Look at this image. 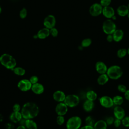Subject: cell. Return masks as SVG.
I'll use <instances>...</instances> for the list:
<instances>
[{
    "label": "cell",
    "mask_w": 129,
    "mask_h": 129,
    "mask_svg": "<svg viewBox=\"0 0 129 129\" xmlns=\"http://www.w3.org/2000/svg\"><path fill=\"white\" fill-rule=\"evenodd\" d=\"M23 118L32 119L37 116L39 112L38 105L32 102H28L24 104L21 109Z\"/></svg>",
    "instance_id": "obj_1"
},
{
    "label": "cell",
    "mask_w": 129,
    "mask_h": 129,
    "mask_svg": "<svg viewBox=\"0 0 129 129\" xmlns=\"http://www.w3.org/2000/svg\"><path fill=\"white\" fill-rule=\"evenodd\" d=\"M0 62L6 68L11 70L15 68L17 64L15 58L8 53L3 54L0 56Z\"/></svg>",
    "instance_id": "obj_2"
},
{
    "label": "cell",
    "mask_w": 129,
    "mask_h": 129,
    "mask_svg": "<svg viewBox=\"0 0 129 129\" xmlns=\"http://www.w3.org/2000/svg\"><path fill=\"white\" fill-rule=\"evenodd\" d=\"M106 74L109 78L116 80L119 79L123 75V71L121 68L118 65H112L108 68Z\"/></svg>",
    "instance_id": "obj_3"
},
{
    "label": "cell",
    "mask_w": 129,
    "mask_h": 129,
    "mask_svg": "<svg viewBox=\"0 0 129 129\" xmlns=\"http://www.w3.org/2000/svg\"><path fill=\"white\" fill-rule=\"evenodd\" d=\"M82 120L78 116H73L70 117L66 123L67 129H79L82 125Z\"/></svg>",
    "instance_id": "obj_4"
},
{
    "label": "cell",
    "mask_w": 129,
    "mask_h": 129,
    "mask_svg": "<svg viewBox=\"0 0 129 129\" xmlns=\"http://www.w3.org/2000/svg\"><path fill=\"white\" fill-rule=\"evenodd\" d=\"M116 29V24L111 19H107L103 22L102 30L106 34H112Z\"/></svg>",
    "instance_id": "obj_5"
},
{
    "label": "cell",
    "mask_w": 129,
    "mask_h": 129,
    "mask_svg": "<svg viewBox=\"0 0 129 129\" xmlns=\"http://www.w3.org/2000/svg\"><path fill=\"white\" fill-rule=\"evenodd\" d=\"M63 102L68 107L74 108L79 104L80 102V98L77 95L69 94L66 95Z\"/></svg>",
    "instance_id": "obj_6"
},
{
    "label": "cell",
    "mask_w": 129,
    "mask_h": 129,
    "mask_svg": "<svg viewBox=\"0 0 129 129\" xmlns=\"http://www.w3.org/2000/svg\"><path fill=\"white\" fill-rule=\"evenodd\" d=\"M103 7L100 3H94L89 8V12L93 17H97L102 14Z\"/></svg>",
    "instance_id": "obj_7"
},
{
    "label": "cell",
    "mask_w": 129,
    "mask_h": 129,
    "mask_svg": "<svg viewBox=\"0 0 129 129\" xmlns=\"http://www.w3.org/2000/svg\"><path fill=\"white\" fill-rule=\"evenodd\" d=\"M100 105L105 108H109L114 105L112 98L108 96H103L99 99Z\"/></svg>",
    "instance_id": "obj_8"
},
{
    "label": "cell",
    "mask_w": 129,
    "mask_h": 129,
    "mask_svg": "<svg viewBox=\"0 0 129 129\" xmlns=\"http://www.w3.org/2000/svg\"><path fill=\"white\" fill-rule=\"evenodd\" d=\"M56 24V19L55 17L52 15H49L46 16L43 21L44 27L47 29H50L54 27Z\"/></svg>",
    "instance_id": "obj_9"
},
{
    "label": "cell",
    "mask_w": 129,
    "mask_h": 129,
    "mask_svg": "<svg viewBox=\"0 0 129 129\" xmlns=\"http://www.w3.org/2000/svg\"><path fill=\"white\" fill-rule=\"evenodd\" d=\"M32 84L30 82L29 80L23 79L20 80L18 83V88L22 91L26 92L30 90Z\"/></svg>",
    "instance_id": "obj_10"
},
{
    "label": "cell",
    "mask_w": 129,
    "mask_h": 129,
    "mask_svg": "<svg viewBox=\"0 0 129 129\" xmlns=\"http://www.w3.org/2000/svg\"><path fill=\"white\" fill-rule=\"evenodd\" d=\"M68 107L63 102H58L55 106V111L57 115L64 116L68 111Z\"/></svg>",
    "instance_id": "obj_11"
},
{
    "label": "cell",
    "mask_w": 129,
    "mask_h": 129,
    "mask_svg": "<svg viewBox=\"0 0 129 129\" xmlns=\"http://www.w3.org/2000/svg\"><path fill=\"white\" fill-rule=\"evenodd\" d=\"M113 115L115 118L121 120L125 115V110L120 106H116L113 109Z\"/></svg>",
    "instance_id": "obj_12"
},
{
    "label": "cell",
    "mask_w": 129,
    "mask_h": 129,
    "mask_svg": "<svg viewBox=\"0 0 129 129\" xmlns=\"http://www.w3.org/2000/svg\"><path fill=\"white\" fill-rule=\"evenodd\" d=\"M95 68L96 72L99 74L106 73L108 69L106 64L102 61L96 62L95 65Z\"/></svg>",
    "instance_id": "obj_13"
},
{
    "label": "cell",
    "mask_w": 129,
    "mask_h": 129,
    "mask_svg": "<svg viewBox=\"0 0 129 129\" xmlns=\"http://www.w3.org/2000/svg\"><path fill=\"white\" fill-rule=\"evenodd\" d=\"M102 14L107 19H111L115 15V11L112 7L109 6L103 7Z\"/></svg>",
    "instance_id": "obj_14"
},
{
    "label": "cell",
    "mask_w": 129,
    "mask_h": 129,
    "mask_svg": "<svg viewBox=\"0 0 129 129\" xmlns=\"http://www.w3.org/2000/svg\"><path fill=\"white\" fill-rule=\"evenodd\" d=\"M52 96L53 99L55 101L57 102H62L64 101L66 95L62 91L57 90L53 93Z\"/></svg>",
    "instance_id": "obj_15"
},
{
    "label": "cell",
    "mask_w": 129,
    "mask_h": 129,
    "mask_svg": "<svg viewBox=\"0 0 129 129\" xmlns=\"http://www.w3.org/2000/svg\"><path fill=\"white\" fill-rule=\"evenodd\" d=\"M31 90L36 94H41L43 93L44 91V88L42 84L36 83L32 85Z\"/></svg>",
    "instance_id": "obj_16"
},
{
    "label": "cell",
    "mask_w": 129,
    "mask_h": 129,
    "mask_svg": "<svg viewBox=\"0 0 129 129\" xmlns=\"http://www.w3.org/2000/svg\"><path fill=\"white\" fill-rule=\"evenodd\" d=\"M112 35L113 36V41L118 42L122 39L124 36V33L121 29H116Z\"/></svg>",
    "instance_id": "obj_17"
},
{
    "label": "cell",
    "mask_w": 129,
    "mask_h": 129,
    "mask_svg": "<svg viewBox=\"0 0 129 129\" xmlns=\"http://www.w3.org/2000/svg\"><path fill=\"white\" fill-rule=\"evenodd\" d=\"M23 117L20 111H13L10 115V119L14 123H17L22 120Z\"/></svg>",
    "instance_id": "obj_18"
},
{
    "label": "cell",
    "mask_w": 129,
    "mask_h": 129,
    "mask_svg": "<svg viewBox=\"0 0 129 129\" xmlns=\"http://www.w3.org/2000/svg\"><path fill=\"white\" fill-rule=\"evenodd\" d=\"M128 12L129 10L127 6L124 5L119 6L116 9V12L118 15L120 17H125L127 16Z\"/></svg>",
    "instance_id": "obj_19"
},
{
    "label": "cell",
    "mask_w": 129,
    "mask_h": 129,
    "mask_svg": "<svg viewBox=\"0 0 129 129\" xmlns=\"http://www.w3.org/2000/svg\"><path fill=\"white\" fill-rule=\"evenodd\" d=\"M94 107V101L87 99L83 104V109L87 112H91Z\"/></svg>",
    "instance_id": "obj_20"
},
{
    "label": "cell",
    "mask_w": 129,
    "mask_h": 129,
    "mask_svg": "<svg viewBox=\"0 0 129 129\" xmlns=\"http://www.w3.org/2000/svg\"><path fill=\"white\" fill-rule=\"evenodd\" d=\"M50 35V31L49 29L46 28H42L39 30L37 34V37L41 39H43L49 36Z\"/></svg>",
    "instance_id": "obj_21"
},
{
    "label": "cell",
    "mask_w": 129,
    "mask_h": 129,
    "mask_svg": "<svg viewBox=\"0 0 129 129\" xmlns=\"http://www.w3.org/2000/svg\"><path fill=\"white\" fill-rule=\"evenodd\" d=\"M109 77L106 74V73L100 74L97 79V82L99 85H104L109 81Z\"/></svg>",
    "instance_id": "obj_22"
},
{
    "label": "cell",
    "mask_w": 129,
    "mask_h": 129,
    "mask_svg": "<svg viewBox=\"0 0 129 129\" xmlns=\"http://www.w3.org/2000/svg\"><path fill=\"white\" fill-rule=\"evenodd\" d=\"M107 124L104 120H99L96 121L93 125L94 129H107Z\"/></svg>",
    "instance_id": "obj_23"
},
{
    "label": "cell",
    "mask_w": 129,
    "mask_h": 129,
    "mask_svg": "<svg viewBox=\"0 0 129 129\" xmlns=\"http://www.w3.org/2000/svg\"><path fill=\"white\" fill-rule=\"evenodd\" d=\"M24 125L28 129H37V123L32 119H25Z\"/></svg>",
    "instance_id": "obj_24"
},
{
    "label": "cell",
    "mask_w": 129,
    "mask_h": 129,
    "mask_svg": "<svg viewBox=\"0 0 129 129\" xmlns=\"http://www.w3.org/2000/svg\"><path fill=\"white\" fill-rule=\"evenodd\" d=\"M86 96L87 98V99L94 101L96 100L97 98V94L96 92H95L93 90H89L87 92L86 94Z\"/></svg>",
    "instance_id": "obj_25"
},
{
    "label": "cell",
    "mask_w": 129,
    "mask_h": 129,
    "mask_svg": "<svg viewBox=\"0 0 129 129\" xmlns=\"http://www.w3.org/2000/svg\"><path fill=\"white\" fill-rule=\"evenodd\" d=\"M112 100L114 105L116 106H120L123 103V98L120 95H115L112 98Z\"/></svg>",
    "instance_id": "obj_26"
},
{
    "label": "cell",
    "mask_w": 129,
    "mask_h": 129,
    "mask_svg": "<svg viewBox=\"0 0 129 129\" xmlns=\"http://www.w3.org/2000/svg\"><path fill=\"white\" fill-rule=\"evenodd\" d=\"M12 71H13L15 74L18 76H23L25 74V70L22 67H15Z\"/></svg>",
    "instance_id": "obj_27"
},
{
    "label": "cell",
    "mask_w": 129,
    "mask_h": 129,
    "mask_svg": "<svg viewBox=\"0 0 129 129\" xmlns=\"http://www.w3.org/2000/svg\"><path fill=\"white\" fill-rule=\"evenodd\" d=\"M116 54L118 58H123L127 54V49L124 48H120L117 50Z\"/></svg>",
    "instance_id": "obj_28"
},
{
    "label": "cell",
    "mask_w": 129,
    "mask_h": 129,
    "mask_svg": "<svg viewBox=\"0 0 129 129\" xmlns=\"http://www.w3.org/2000/svg\"><path fill=\"white\" fill-rule=\"evenodd\" d=\"M92 43V40L89 38L84 39L81 41V46L82 47H88Z\"/></svg>",
    "instance_id": "obj_29"
},
{
    "label": "cell",
    "mask_w": 129,
    "mask_h": 129,
    "mask_svg": "<svg viewBox=\"0 0 129 129\" xmlns=\"http://www.w3.org/2000/svg\"><path fill=\"white\" fill-rule=\"evenodd\" d=\"M85 122L86 123V125H89L93 126L94 125L95 121L94 119L93 118V117L91 116H88L86 117L85 119Z\"/></svg>",
    "instance_id": "obj_30"
},
{
    "label": "cell",
    "mask_w": 129,
    "mask_h": 129,
    "mask_svg": "<svg viewBox=\"0 0 129 129\" xmlns=\"http://www.w3.org/2000/svg\"><path fill=\"white\" fill-rule=\"evenodd\" d=\"M56 123L59 125H62L65 122V119L63 115H57L56 117Z\"/></svg>",
    "instance_id": "obj_31"
},
{
    "label": "cell",
    "mask_w": 129,
    "mask_h": 129,
    "mask_svg": "<svg viewBox=\"0 0 129 129\" xmlns=\"http://www.w3.org/2000/svg\"><path fill=\"white\" fill-rule=\"evenodd\" d=\"M121 124L125 127H129V116H125L121 119Z\"/></svg>",
    "instance_id": "obj_32"
},
{
    "label": "cell",
    "mask_w": 129,
    "mask_h": 129,
    "mask_svg": "<svg viewBox=\"0 0 129 129\" xmlns=\"http://www.w3.org/2000/svg\"><path fill=\"white\" fill-rule=\"evenodd\" d=\"M27 15V11L26 8H23L19 13V16L20 17L21 19H25Z\"/></svg>",
    "instance_id": "obj_33"
},
{
    "label": "cell",
    "mask_w": 129,
    "mask_h": 129,
    "mask_svg": "<svg viewBox=\"0 0 129 129\" xmlns=\"http://www.w3.org/2000/svg\"><path fill=\"white\" fill-rule=\"evenodd\" d=\"M117 90L119 92H121V93H124L126 91V90H127L126 87L123 84H119L117 86Z\"/></svg>",
    "instance_id": "obj_34"
},
{
    "label": "cell",
    "mask_w": 129,
    "mask_h": 129,
    "mask_svg": "<svg viewBox=\"0 0 129 129\" xmlns=\"http://www.w3.org/2000/svg\"><path fill=\"white\" fill-rule=\"evenodd\" d=\"M111 3V0H100V4L102 7H105L110 6Z\"/></svg>",
    "instance_id": "obj_35"
},
{
    "label": "cell",
    "mask_w": 129,
    "mask_h": 129,
    "mask_svg": "<svg viewBox=\"0 0 129 129\" xmlns=\"http://www.w3.org/2000/svg\"><path fill=\"white\" fill-rule=\"evenodd\" d=\"M49 31H50V34H51L52 35V36H53L54 37L57 36L58 32L56 28H55V27L52 28L50 29H49Z\"/></svg>",
    "instance_id": "obj_36"
},
{
    "label": "cell",
    "mask_w": 129,
    "mask_h": 129,
    "mask_svg": "<svg viewBox=\"0 0 129 129\" xmlns=\"http://www.w3.org/2000/svg\"><path fill=\"white\" fill-rule=\"evenodd\" d=\"M30 82L33 85L34 84H35L36 83H38V78L36 76H32L30 77L29 79Z\"/></svg>",
    "instance_id": "obj_37"
},
{
    "label": "cell",
    "mask_w": 129,
    "mask_h": 129,
    "mask_svg": "<svg viewBox=\"0 0 129 129\" xmlns=\"http://www.w3.org/2000/svg\"><path fill=\"white\" fill-rule=\"evenodd\" d=\"M114 120V118L113 117L109 116V117H108L106 118V120H105V121H106L107 125H111L113 123Z\"/></svg>",
    "instance_id": "obj_38"
},
{
    "label": "cell",
    "mask_w": 129,
    "mask_h": 129,
    "mask_svg": "<svg viewBox=\"0 0 129 129\" xmlns=\"http://www.w3.org/2000/svg\"><path fill=\"white\" fill-rule=\"evenodd\" d=\"M113 124H114V125L115 127H118L119 126H120V125L121 124V120L115 118V119H114Z\"/></svg>",
    "instance_id": "obj_39"
},
{
    "label": "cell",
    "mask_w": 129,
    "mask_h": 129,
    "mask_svg": "<svg viewBox=\"0 0 129 129\" xmlns=\"http://www.w3.org/2000/svg\"><path fill=\"white\" fill-rule=\"evenodd\" d=\"M21 109V106L19 104H17V103L14 104L13 107V111H20Z\"/></svg>",
    "instance_id": "obj_40"
},
{
    "label": "cell",
    "mask_w": 129,
    "mask_h": 129,
    "mask_svg": "<svg viewBox=\"0 0 129 129\" xmlns=\"http://www.w3.org/2000/svg\"><path fill=\"white\" fill-rule=\"evenodd\" d=\"M106 40L109 42H111L113 41V38L112 34H108L106 37Z\"/></svg>",
    "instance_id": "obj_41"
},
{
    "label": "cell",
    "mask_w": 129,
    "mask_h": 129,
    "mask_svg": "<svg viewBox=\"0 0 129 129\" xmlns=\"http://www.w3.org/2000/svg\"><path fill=\"white\" fill-rule=\"evenodd\" d=\"M124 97L126 100L129 101V89H127L124 93Z\"/></svg>",
    "instance_id": "obj_42"
},
{
    "label": "cell",
    "mask_w": 129,
    "mask_h": 129,
    "mask_svg": "<svg viewBox=\"0 0 129 129\" xmlns=\"http://www.w3.org/2000/svg\"><path fill=\"white\" fill-rule=\"evenodd\" d=\"M79 129H94V127L93 126L89 125H85L83 126H81V127Z\"/></svg>",
    "instance_id": "obj_43"
},
{
    "label": "cell",
    "mask_w": 129,
    "mask_h": 129,
    "mask_svg": "<svg viewBox=\"0 0 129 129\" xmlns=\"http://www.w3.org/2000/svg\"><path fill=\"white\" fill-rule=\"evenodd\" d=\"M16 129H26V127H25V125H20V126H18Z\"/></svg>",
    "instance_id": "obj_44"
},
{
    "label": "cell",
    "mask_w": 129,
    "mask_h": 129,
    "mask_svg": "<svg viewBox=\"0 0 129 129\" xmlns=\"http://www.w3.org/2000/svg\"><path fill=\"white\" fill-rule=\"evenodd\" d=\"M111 19L112 20H113V21H114V20H115L116 19V17L115 16V15H114L111 18Z\"/></svg>",
    "instance_id": "obj_45"
},
{
    "label": "cell",
    "mask_w": 129,
    "mask_h": 129,
    "mask_svg": "<svg viewBox=\"0 0 129 129\" xmlns=\"http://www.w3.org/2000/svg\"><path fill=\"white\" fill-rule=\"evenodd\" d=\"M127 54L129 55V47L127 49Z\"/></svg>",
    "instance_id": "obj_46"
},
{
    "label": "cell",
    "mask_w": 129,
    "mask_h": 129,
    "mask_svg": "<svg viewBox=\"0 0 129 129\" xmlns=\"http://www.w3.org/2000/svg\"><path fill=\"white\" fill-rule=\"evenodd\" d=\"M1 12H2V8H1V7H0V14H1Z\"/></svg>",
    "instance_id": "obj_47"
},
{
    "label": "cell",
    "mask_w": 129,
    "mask_h": 129,
    "mask_svg": "<svg viewBox=\"0 0 129 129\" xmlns=\"http://www.w3.org/2000/svg\"><path fill=\"white\" fill-rule=\"evenodd\" d=\"M127 17H128V19H129V12H128V14H127Z\"/></svg>",
    "instance_id": "obj_48"
},
{
    "label": "cell",
    "mask_w": 129,
    "mask_h": 129,
    "mask_svg": "<svg viewBox=\"0 0 129 129\" xmlns=\"http://www.w3.org/2000/svg\"><path fill=\"white\" fill-rule=\"evenodd\" d=\"M127 8H128V10H129V4L127 5Z\"/></svg>",
    "instance_id": "obj_49"
},
{
    "label": "cell",
    "mask_w": 129,
    "mask_h": 129,
    "mask_svg": "<svg viewBox=\"0 0 129 129\" xmlns=\"http://www.w3.org/2000/svg\"><path fill=\"white\" fill-rule=\"evenodd\" d=\"M66 129H67V128H66Z\"/></svg>",
    "instance_id": "obj_50"
}]
</instances>
